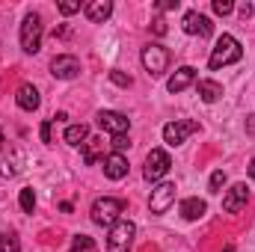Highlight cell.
I'll return each instance as SVG.
<instances>
[{
	"label": "cell",
	"mask_w": 255,
	"mask_h": 252,
	"mask_svg": "<svg viewBox=\"0 0 255 252\" xmlns=\"http://www.w3.org/2000/svg\"><path fill=\"white\" fill-rule=\"evenodd\" d=\"M101 151H104V142H101L98 136H89V139L83 142V160H86L89 166H95V163H98Z\"/></svg>",
	"instance_id": "obj_19"
},
{
	"label": "cell",
	"mask_w": 255,
	"mask_h": 252,
	"mask_svg": "<svg viewBox=\"0 0 255 252\" xmlns=\"http://www.w3.org/2000/svg\"><path fill=\"white\" fill-rule=\"evenodd\" d=\"M21 48L27 54H36L42 48V18L36 12H30L24 21H21Z\"/></svg>",
	"instance_id": "obj_4"
},
{
	"label": "cell",
	"mask_w": 255,
	"mask_h": 252,
	"mask_svg": "<svg viewBox=\"0 0 255 252\" xmlns=\"http://www.w3.org/2000/svg\"><path fill=\"white\" fill-rule=\"evenodd\" d=\"M184 33H190V36H211L214 33V24H211V18L208 15H202V12H187L184 15Z\"/></svg>",
	"instance_id": "obj_11"
},
{
	"label": "cell",
	"mask_w": 255,
	"mask_h": 252,
	"mask_svg": "<svg viewBox=\"0 0 255 252\" xmlns=\"http://www.w3.org/2000/svg\"><path fill=\"white\" fill-rule=\"evenodd\" d=\"M247 202H250V190H247V184H235V187L226 190V196H223V208H226L229 214L244 211Z\"/></svg>",
	"instance_id": "obj_12"
},
{
	"label": "cell",
	"mask_w": 255,
	"mask_h": 252,
	"mask_svg": "<svg viewBox=\"0 0 255 252\" xmlns=\"http://www.w3.org/2000/svg\"><path fill=\"white\" fill-rule=\"evenodd\" d=\"M110 80H113L116 86H130V83H133L130 74H125V71H110Z\"/></svg>",
	"instance_id": "obj_26"
},
{
	"label": "cell",
	"mask_w": 255,
	"mask_h": 252,
	"mask_svg": "<svg viewBox=\"0 0 255 252\" xmlns=\"http://www.w3.org/2000/svg\"><path fill=\"white\" fill-rule=\"evenodd\" d=\"M214 12L217 15H232L235 12V3L232 0H214Z\"/></svg>",
	"instance_id": "obj_25"
},
{
	"label": "cell",
	"mask_w": 255,
	"mask_h": 252,
	"mask_svg": "<svg viewBox=\"0 0 255 252\" xmlns=\"http://www.w3.org/2000/svg\"><path fill=\"white\" fill-rule=\"evenodd\" d=\"M125 211V202L122 199H113V196H104V199H95L92 202V223L95 226H116L119 223V214Z\"/></svg>",
	"instance_id": "obj_2"
},
{
	"label": "cell",
	"mask_w": 255,
	"mask_h": 252,
	"mask_svg": "<svg viewBox=\"0 0 255 252\" xmlns=\"http://www.w3.org/2000/svg\"><path fill=\"white\" fill-rule=\"evenodd\" d=\"M77 9H80L77 0H63V3H60V12H63V15H74Z\"/></svg>",
	"instance_id": "obj_28"
},
{
	"label": "cell",
	"mask_w": 255,
	"mask_h": 252,
	"mask_svg": "<svg viewBox=\"0 0 255 252\" xmlns=\"http://www.w3.org/2000/svg\"><path fill=\"white\" fill-rule=\"evenodd\" d=\"M172 205H175V184L172 181H160L157 187L151 190V199H148L151 214H166Z\"/></svg>",
	"instance_id": "obj_8"
},
{
	"label": "cell",
	"mask_w": 255,
	"mask_h": 252,
	"mask_svg": "<svg viewBox=\"0 0 255 252\" xmlns=\"http://www.w3.org/2000/svg\"><path fill=\"white\" fill-rule=\"evenodd\" d=\"M51 74L57 80H74L80 74V60L71 57V54H60V57L51 60Z\"/></svg>",
	"instance_id": "obj_9"
},
{
	"label": "cell",
	"mask_w": 255,
	"mask_h": 252,
	"mask_svg": "<svg viewBox=\"0 0 255 252\" xmlns=\"http://www.w3.org/2000/svg\"><path fill=\"white\" fill-rule=\"evenodd\" d=\"M0 148H3V130H0Z\"/></svg>",
	"instance_id": "obj_35"
},
{
	"label": "cell",
	"mask_w": 255,
	"mask_h": 252,
	"mask_svg": "<svg viewBox=\"0 0 255 252\" xmlns=\"http://www.w3.org/2000/svg\"><path fill=\"white\" fill-rule=\"evenodd\" d=\"M205 214H208V205H205L202 199L193 196V199H184V202H181V217H184V220L196 223V220H202Z\"/></svg>",
	"instance_id": "obj_17"
},
{
	"label": "cell",
	"mask_w": 255,
	"mask_h": 252,
	"mask_svg": "<svg viewBox=\"0 0 255 252\" xmlns=\"http://www.w3.org/2000/svg\"><path fill=\"white\" fill-rule=\"evenodd\" d=\"M63 139L68 145H83L86 139H89V127L86 125H68L63 133Z\"/></svg>",
	"instance_id": "obj_20"
},
{
	"label": "cell",
	"mask_w": 255,
	"mask_h": 252,
	"mask_svg": "<svg viewBox=\"0 0 255 252\" xmlns=\"http://www.w3.org/2000/svg\"><path fill=\"white\" fill-rule=\"evenodd\" d=\"M142 65L151 77H160L166 68H169V51L163 45H148L142 48Z\"/></svg>",
	"instance_id": "obj_6"
},
{
	"label": "cell",
	"mask_w": 255,
	"mask_h": 252,
	"mask_svg": "<svg viewBox=\"0 0 255 252\" xmlns=\"http://www.w3.org/2000/svg\"><path fill=\"white\" fill-rule=\"evenodd\" d=\"M18 107L21 110H27V113H33V110H39V104H42V98H39V89L33 86V83H24L21 89H18Z\"/></svg>",
	"instance_id": "obj_15"
},
{
	"label": "cell",
	"mask_w": 255,
	"mask_h": 252,
	"mask_svg": "<svg viewBox=\"0 0 255 252\" xmlns=\"http://www.w3.org/2000/svg\"><path fill=\"white\" fill-rule=\"evenodd\" d=\"M193 80H196V68H193V65H181V68L169 77L166 86H169V92H184Z\"/></svg>",
	"instance_id": "obj_16"
},
{
	"label": "cell",
	"mask_w": 255,
	"mask_h": 252,
	"mask_svg": "<svg viewBox=\"0 0 255 252\" xmlns=\"http://www.w3.org/2000/svg\"><path fill=\"white\" fill-rule=\"evenodd\" d=\"M136 235V226L130 220H119L116 226H110V238H107V252H130Z\"/></svg>",
	"instance_id": "obj_3"
},
{
	"label": "cell",
	"mask_w": 255,
	"mask_h": 252,
	"mask_svg": "<svg viewBox=\"0 0 255 252\" xmlns=\"http://www.w3.org/2000/svg\"><path fill=\"white\" fill-rule=\"evenodd\" d=\"M238 12H241V18H244V21H247V18H250V15H253V3H244V6H241V9H238Z\"/></svg>",
	"instance_id": "obj_32"
},
{
	"label": "cell",
	"mask_w": 255,
	"mask_h": 252,
	"mask_svg": "<svg viewBox=\"0 0 255 252\" xmlns=\"http://www.w3.org/2000/svg\"><path fill=\"white\" fill-rule=\"evenodd\" d=\"M157 9H160V12H166V9H178V0H160Z\"/></svg>",
	"instance_id": "obj_31"
},
{
	"label": "cell",
	"mask_w": 255,
	"mask_h": 252,
	"mask_svg": "<svg viewBox=\"0 0 255 252\" xmlns=\"http://www.w3.org/2000/svg\"><path fill=\"white\" fill-rule=\"evenodd\" d=\"M151 30H154L157 36H166V21H163V18H154V24H151Z\"/></svg>",
	"instance_id": "obj_30"
},
{
	"label": "cell",
	"mask_w": 255,
	"mask_h": 252,
	"mask_svg": "<svg viewBox=\"0 0 255 252\" xmlns=\"http://www.w3.org/2000/svg\"><path fill=\"white\" fill-rule=\"evenodd\" d=\"M0 252H21V244L15 235H3L0 238Z\"/></svg>",
	"instance_id": "obj_22"
},
{
	"label": "cell",
	"mask_w": 255,
	"mask_h": 252,
	"mask_svg": "<svg viewBox=\"0 0 255 252\" xmlns=\"http://www.w3.org/2000/svg\"><path fill=\"white\" fill-rule=\"evenodd\" d=\"M51 127H54V119L42 122V127H39V136H42V142H45V145H51V142H54V139H51Z\"/></svg>",
	"instance_id": "obj_27"
},
{
	"label": "cell",
	"mask_w": 255,
	"mask_h": 252,
	"mask_svg": "<svg viewBox=\"0 0 255 252\" xmlns=\"http://www.w3.org/2000/svg\"><path fill=\"white\" fill-rule=\"evenodd\" d=\"M83 12H86V18H89L92 24H104V21L113 15V3H110V0H92V3L83 6Z\"/></svg>",
	"instance_id": "obj_14"
},
{
	"label": "cell",
	"mask_w": 255,
	"mask_h": 252,
	"mask_svg": "<svg viewBox=\"0 0 255 252\" xmlns=\"http://www.w3.org/2000/svg\"><path fill=\"white\" fill-rule=\"evenodd\" d=\"M169 166H172L169 154H166L163 148H151V151H148V157H145L142 175H145V181H160V178L169 172Z\"/></svg>",
	"instance_id": "obj_5"
},
{
	"label": "cell",
	"mask_w": 255,
	"mask_h": 252,
	"mask_svg": "<svg viewBox=\"0 0 255 252\" xmlns=\"http://www.w3.org/2000/svg\"><path fill=\"white\" fill-rule=\"evenodd\" d=\"M18 202H21V211H24V214H33V211H36V193H33V187L21 190Z\"/></svg>",
	"instance_id": "obj_21"
},
{
	"label": "cell",
	"mask_w": 255,
	"mask_h": 252,
	"mask_svg": "<svg viewBox=\"0 0 255 252\" xmlns=\"http://www.w3.org/2000/svg\"><path fill=\"white\" fill-rule=\"evenodd\" d=\"M196 130H199V122H193V119H175V122L163 125V139L169 145H181V142H187V136H193Z\"/></svg>",
	"instance_id": "obj_7"
},
{
	"label": "cell",
	"mask_w": 255,
	"mask_h": 252,
	"mask_svg": "<svg viewBox=\"0 0 255 252\" xmlns=\"http://www.w3.org/2000/svg\"><path fill=\"white\" fill-rule=\"evenodd\" d=\"M104 175L110 178V181H122L128 175V160H125V154H107L104 157Z\"/></svg>",
	"instance_id": "obj_13"
},
{
	"label": "cell",
	"mask_w": 255,
	"mask_h": 252,
	"mask_svg": "<svg viewBox=\"0 0 255 252\" xmlns=\"http://www.w3.org/2000/svg\"><path fill=\"white\" fill-rule=\"evenodd\" d=\"M244 57V48H241V42L235 39V36H229V33H223L220 39H217V45H214V51H211V60L208 65L217 71V68H223V65H232L238 63Z\"/></svg>",
	"instance_id": "obj_1"
},
{
	"label": "cell",
	"mask_w": 255,
	"mask_h": 252,
	"mask_svg": "<svg viewBox=\"0 0 255 252\" xmlns=\"http://www.w3.org/2000/svg\"><path fill=\"white\" fill-rule=\"evenodd\" d=\"M128 145H130V139H128V133L125 136H113V148H116V154H122Z\"/></svg>",
	"instance_id": "obj_29"
},
{
	"label": "cell",
	"mask_w": 255,
	"mask_h": 252,
	"mask_svg": "<svg viewBox=\"0 0 255 252\" xmlns=\"http://www.w3.org/2000/svg\"><path fill=\"white\" fill-rule=\"evenodd\" d=\"M223 252H235V247H232V244H229V247H226V250H223Z\"/></svg>",
	"instance_id": "obj_34"
},
{
	"label": "cell",
	"mask_w": 255,
	"mask_h": 252,
	"mask_svg": "<svg viewBox=\"0 0 255 252\" xmlns=\"http://www.w3.org/2000/svg\"><path fill=\"white\" fill-rule=\"evenodd\" d=\"M223 187H226V172H223V169H217V172L211 175V193H220Z\"/></svg>",
	"instance_id": "obj_24"
},
{
	"label": "cell",
	"mask_w": 255,
	"mask_h": 252,
	"mask_svg": "<svg viewBox=\"0 0 255 252\" xmlns=\"http://www.w3.org/2000/svg\"><path fill=\"white\" fill-rule=\"evenodd\" d=\"M199 98H202L205 104H214V101L223 98V86H220L217 80H199Z\"/></svg>",
	"instance_id": "obj_18"
},
{
	"label": "cell",
	"mask_w": 255,
	"mask_h": 252,
	"mask_svg": "<svg viewBox=\"0 0 255 252\" xmlns=\"http://www.w3.org/2000/svg\"><path fill=\"white\" fill-rule=\"evenodd\" d=\"M98 125L104 127L107 133H113V136H125L128 127H130V119L122 116V113H116V110H101L98 113Z\"/></svg>",
	"instance_id": "obj_10"
},
{
	"label": "cell",
	"mask_w": 255,
	"mask_h": 252,
	"mask_svg": "<svg viewBox=\"0 0 255 252\" xmlns=\"http://www.w3.org/2000/svg\"><path fill=\"white\" fill-rule=\"evenodd\" d=\"M92 250V238H86V235H77L74 241H71V252H89Z\"/></svg>",
	"instance_id": "obj_23"
},
{
	"label": "cell",
	"mask_w": 255,
	"mask_h": 252,
	"mask_svg": "<svg viewBox=\"0 0 255 252\" xmlns=\"http://www.w3.org/2000/svg\"><path fill=\"white\" fill-rule=\"evenodd\" d=\"M250 175L255 178V154H253V160H250Z\"/></svg>",
	"instance_id": "obj_33"
}]
</instances>
